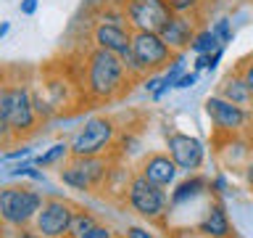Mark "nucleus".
Wrapping results in <instances>:
<instances>
[{
    "mask_svg": "<svg viewBox=\"0 0 253 238\" xmlns=\"http://www.w3.org/2000/svg\"><path fill=\"white\" fill-rule=\"evenodd\" d=\"M134 85L132 74L124 69L119 53L103 48H87L82 59V90L84 98L95 103H114Z\"/></svg>",
    "mask_w": 253,
    "mask_h": 238,
    "instance_id": "f257e3e1",
    "label": "nucleus"
},
{
    "mask_svg": "<svg viewBox=\"0 0 253 238\" xmlns=\"http://www.w3.org/2000/svg\"><path fill=\"white\" fill-rule=\"evenodd\" d=\"M122 127L111 114H95L84 119L82 127L71 135V156H108L116 151Z\"/></svg>",
    "mask_w": 253,
    "mask_h": 238,
    "instance_id": "f03ea898",
    "label": "nucleus"
},
{
    "mask_svg": "<svg viewBox=\"0 0 253 238\" xmlns=\"http://www.w3.org/2000/svg\"><path fill=\"white\" fill-rule=\"evenodd\" d=\"M42 190L24 185V182H8L0 185V225L19 230L35 225L37 212L42 209Z\"/></svg>",
    "mask_w": 253,
    "mask_h": 238,
    "instance_id": "7ed1b4c3",
    "label": "nucleus"
},
{
    "mask_svg": "<svg viewBox=\"0 0 253 238\" xmlns=\"http://www.w3.org/2000/svg\"><path fill=\"white\" fill-rule=\"evenodd\" d=\"M124 204L132 214H137L145 222H161L169 214V193H166V188L150 182L140 172L132 175L129 185L124 190Z\"/></svg>",
    "mask_w": 253,
    "mask_h": 238,
    "instance_id": "20e7f679",
    "label": "nucleus"
},
{
    "mask_svg": "<svg viewBox=\"0 0 253 238\" xmlns=\"http://www.w3.org/2000/svg\"><path fill=\"white\" fill-rule=\"evenodd\" d=\"M8 124L16 140H24L37 132L40 127V114L35 109V95L32 85L21 77L8 74Z\"/></svg>",
    "mask_w": 253,
    "mask_h": 238,
    "instance_id": "39448f33",
    "label": "nucleus"
},
{
    "mask_svg": "<svg viewBox=\"0 0 253 238\" xmlns=\"http://www.w3.org/2000/svg\"><path fill=\"white\" fill-rule=\"evenodd\" d=\"M203 109H206V117L211 119V124L216 127V132L227 135V138L229 135H243L248 130L251 119H253V109L237 106V103L221 98L219 93L209 95L203 103Z\"/></svg>",
    "mask_w": 253,
    "mask_h": 238,
    "instance_id": "423d86ee",
    "label": "nucleus"
},
{
    "mask_svg": "<svg viewBox=\"0 0 253 238\" xmlns=\"http://www.w3.org/2000/svg\"><path fill=\"white\" fill-rule=\"evenodd\" d=\"M132 53L137 59L142 74H161V71L171 63L177 53L164 43L158 32H132Z\"/></svg>",
    "mask_w": 253,
    "mask_h": 238,
    "instance_id": "0eeeda50",
    "label": "nucleus"
},
{
    "mask_svg": "<svg viewBox=\"0 0 253 238\" xmlns=\"http://www.w3.org/2000/svg\"><path fill=\"white\" fill-rule=\"evenodd\" d=\"M74 214H77V204H71L69 198L63 196H45L42 201V209L37 212L35 217V228L42 238H55V236H66L71 233V222H74Z\"/></svg>",
    "mask_w": 253,
    "mask_h": 238,
    "instance_id": "6e6552de",
    "label": "nucleus"
},
{
    "mask_svg": "<svg viewBox=\"0 0 253 238\" xmlns=\"http://www.w3.org/2000/svg\"><path fill=\"white\" fill-rule=\"evenodd\" d=\"M166 154L174 159L182 175H195L206 164V143L190 132L169 130L166 132Z\"/></svg>",
    "mask_w": 253,
    "mask_h": 238,
    "instance_id": "1a4fd4ad",
    "label": "nucleus"
},
{
    "mask_svg": "<svg viewBox=\"0 0 253 238\" xmlns=\"http://www.w3.org/2000/svg\"><path fill=\"white\" fill-rule=\"evenodd\" d=\"M124 13L132 32H161L174 16L169 0H126Z\"/></svg>",
    "mask_w": 253,
    "mask_h": 238,
    "instance_id": "9d476101",
    "label": "nucleus"
},
{
    "mask_svg": "<svg viewBox=\"0 0 253 238\" xmlns=\"http://www.w3.org/2000/svg\"><path fill=\"white\" fill-rule=\"evenodd\" d=\"M140 175H145L150 182H156V185L161 188H174V182L179 180V167L174 164V159L166 154V151H150V154L142 156V162L137 167Z\"/></svg>",
    "mask_w": 253,
    "mask_h": 238,
    "instance_id": "9b49d317",
    "label": "nucleus"
},
{
    "mask_svg": "<svg viewBox=\"0 0 253 238\" xmlns=\"http://www.w3.org/2000/svg\"><path fill=\"white\" fill-rule=\"evenodd\" d=\"M203 24L193 19V16H182V13H174L169 21L164 24V29L158 35L164 37V43L171 48L174 53H187L190 45H193V37L195 32L201 29Z\"/></svg>",
    "mask_w": 253,
    "mask_h": 238,
    "instance_id": "f8f14e48",
    "label": "nucleus"
},
{
    "mask_svg": "<svg viewBox=\"0 0 253 238\" xmlns=\"http://www.w3.org/2000/svg\"><path fill=\"white\" fill-rule=\"evenodd\" d=\"M90 43L95 48H103V51H111V53H124L126 48H132V29L129 27H116V24L92 21Z\"/></svg>",
    "mask_w": 253,
    "mask_h": 238,
    "instance_id": "ddd939ff",
    "label": "nucleus"
},
{
    "mask_svg": "<svg viewBox=\"0 0 253 238\" xmlns=\"http://www.w3.org/2000/svg\"><path fill=\"white\" fill-rule=\"evenodd\" d=\"M209 185H211V180L206 178V175H201V172L185 175L182 180L174 182V188H171V193H169V212L198 201L201 196L209 193Z\"/></svg>",
    "mask_w": 253,
    "mask_h": 238,
    "instance_id": "4468645a",
    "label": "nucleus"
},
{
    "mask_svg": "<svg viewBox=\"0 0 253 238\" xmlns=\"http://www.w3.org/2000/svg\"><path fill=\"white\" fill-rule=\"evenodd\" d=\"M198 233L206 238H229L232 236V222H229L227 206L221 198H211V204L206 206L203 220L198 222Z\"/></svg>",
    "mask_w": 253,
    "mask_h": 238,
    "instance_id": "2eb2a0df",
    "label": "nucleus"
},
{
    "mask_svg": "<svg viewBox=\"0 0 253 238\" xmlns=\"http://www.w3.org/2000/svg\"><path fill=\"white\" fill-rule=\"evenodd\" d=\"M216 93L221 95V98H227V101L237 103V106H243V109H253V93H251L248 82H245L243 74H240L235 66L229 69L224 77H221Z\"/></svg>",
    "mask_w": 253,
    "mask_h": 238,
    "instance_id": "dca6fc26",
    "label": "nucleus"
},
{
    "mask_svg": "<svg viewBox=\"0 0 253 238\" xmlns=\"http://www.w3.org/2000/svg\"><path fill=\"white\" fill-rule=\"evenodd\" d=\"M69 159H71L69 140H58V143H53L50 148H45L40 156H32V162H35L40 170H50V167H63Z\"/></svg>",
    "mask_w": 253,
    "mask_h": 238,
    "instance_id": "f3484780",
    "label": "nucleus"
},
{
    "mask_svg": "<svg viewBox=\"0 0 253 238\" xmlns=\"http://www.w3.org/2000/svg\"><path fill=\"white\" fill-rule=\"evenodd\" d=\"M58 180H61L69 190H77V193H95L92 182L84 178V172L79 170V167L71 162V159L58 170Z\"/></svg>",
    "mask_w": 253,
    "mask_h": 238,
    "instance_id": "a211bd4d",
    "label": "nucleus"
},
{
    "mask_svg": "<svg viewBox=\"0 0 253 238\" xmlns=\"http://www.w3.org/2000/svg\"><path fill=\"white\" fill-rule=\"evenodd\" d=\"M16 143L11 124H8V71L0 69V146Z\"/></svg>",
    "mask_w": 253,
    "mask_h": 238,
    "instance_id": "6ab92c4d",
    "label": "nucleus"
},
{
    "mask_svg": "<svg viewBox=\"0 0 253 238\" xmlns=\"http://www.w3.org/2000/svg\"><path fill=\"white\" fill-rule=\"evenodd\" d=\"M216 48H221L219 37L213 35L211 24H203V27L195 32V37H193V45H190V51H193V56H203V53H213Z\"/></svg>",
    "mask_w": 253,
    "mask_h": 238,
    "instance_id": "aec40b11",
    "label": "nucleus"
},
{
    "mask_svg": "<svg viewBox=\"0 0 253 238\" xmlns=\"http://www.w3.org/2000/svg\"><path fill=\"white\" fill-rule=\"evenodd\" d=\"M8 180H35V182H45V170H40V167L32 162V159H24V162L13 164L11 170L5 172Z\"/></svg>",
    "mask_w": 253,
    "mask_h": 238,
    "instance_id": "412c9836",
    "label": "nucleus"
},
{
    "mask_svg": "<svg viewBox=\"0 0 253 238\" xmlns=\"http://www.w3.org/2000/svg\"><path fill=\"white\" fill-rule=\"evenodd\" d=\"M98 214L90 212V209H84V206H77V214H74V222H71V236L79 238V236H84L90 228L98 225Z\"/></svg>",
    "mask_w": 253,
    "mask_h": 238,
    "instance_id": "4be33fe9",
    "label": "nucleus"
},
{
    "mask_svg": "<svg viewBox=\"0 0 253 238\" xmlns=\"http://www.w3.org/2000/svg\"><path fill=\"white\" fill-rule=\"evenodd\" d=\"M185 59H187V53H177V56L171 59L169 66H166V69L161 71V74H164V85H169L171 90H174V85L179 82V77L187 71V66H185Z\"/></svg>",
    "mask_w": 253,
    "mask_h": 238,
    "instance_id": "5701e85b",
    "label": "nucleus"
},
{
    "mask_svg": "<svg viewBox=\"0 0 253 238\" xmlns=\"http://www.w3.org/2000/svg\"><path fill=\"white\" fill-rule=\"evenodd\" d=\"M95 21L116 24V27H129V21H126V13H124V8H122V5H106L98 16H95Z\"/></svg>",
    "mask_w": 253,
    "mask_h": 238,
    "instance_id": "b1692460",
    "label": "nucleus"
},
{
    "mask_svg": "<svg viewBox=\"0 0 253 238\" xmlns=\"http://www.w3.org/2000/svg\"><path fill=\"white\" fill-rule=\"evenodd\" d=\"M211 29H213V35L219 37V43L224 48L235 40V29H232V19H229V16H219V19L211 24Z\"/></svg>",
    "mask_w": 253,
    "mask_h": 238,
    "instance_id": "393cba45",
    "label": "nucleus"
},
{
    "mask_svg": "<svg viewBox=\"0 0 253 238\" xmlns=\"http://www.w3.org/2000/svg\"><path fill=\"white\" fill-rule=\"evenodd\" d=\"M209 193H211V198H221V201L232 193V182H229V178L224 172H219V175H213V178H211Z\"/></svg>",
    "mask_w": 253,
    "mask_h": 238,
    "instance_id": "a878e982",
    "label": "nucleus"
},
{
    "mask_svg": "<svg viewBox=\"0 0 253 238\" xmlns=\"http://www.w3.org/2000/svg\"><path fill=\"white\" fill-rule=\"evenodd\" d=\"M235 69H237V71H240V74H243V79H245V82H248L251 93H253V53L237 61V63H235Z\"/></svg>",
    "mask_w": 253,
    "mask_h": 238,
    "instance_id": "bb28decb",
    "label": "nucleus"
},
{
    "mask_svg": "<svg viewBox=\"0 0 253 238\" xmlns=\"http://www.w3.org/2000/svg\"><path fill=\"white\" fill-rule=\"evenodd\" d=\"M124 238H158V236L153 233V228H148V225H126Z\"/></svg>",
    "mask_w": 253,
    "mask_h": 238,
    "instance_id": "cd10ccee",
    "label": "nucleus"
},
{
    "mask_svg": "<svg viewBox=\"0 0 253 238\" xmlns=\"http://www.w3.org/2000/svg\"><path fill=\"white\" fill-rule=\"evenodd\" d=\"M32 156H35V151L29 146H16L13 151L3 154V162H24V159H32Z\"/></svg>",
    "mask_w": 253,
    "mask_h": 238,
    "instance_id": "c85d7f7f",
    "label": "nucleus"
},
{
    "mask_svg": "<svg viewBox=\"0 0 253 238\" xmlns=\"http://www.w3.org/2000/svg\"><path fill=\"white\" fill-rule=\"evenodd\" d=\"M198 79H201V71H185V74L179 77V82L174 85V90H190V87H195L198 85Z\"/></svg>",
    "mask_w": 253,
    "mask_h": 238,
    "instance_id": "c756f323",
    "label": "nucleus"
},
{
    "mask_svg": "<svg viewBox=\"0 0 253 238\" xmlns=\"http://www.w3.org/2000/svg\"><path fill=\"white\" fill-rule=\"evenodd\" d=\"M114 236V230H111V225H106V222H98L95 228H90L84 236H79V238H111Z\"/></svg>",
    "mask_w": 253,
    "mask_h": 238,
    "instance_id": "7c9ffc66",
    "label": "nucleus"
},
{
    "mask_svg": "<svg viewBox=\"0 0 253 238\" xmlns=\"http://www.w3.org/2000/svg\"><path fill=\"white\" fill-rule=\"evenodd\" d=\"M140 82H142V90L153 95V93L158 90V87H161V82H164V74H148V77H142Z\"/></svg>",
    "mask_w": 253,
    "mask_h": 238,
    "instance_id": "2f4dec72",
    "label": "nucleus"
},
{
    "mask_svg": "<svg viewBox=\"0 0 253 238\" xmlns=\"http://www.w3.org/2000/svg\"><path fill=\"white\" fill-rule=\"evenodd\" d=\"M40 8V0H21L19 3V13L21 16H35Z\"/></svg>",
    "mask_w": 253,
    "mask_h": 238,
    "instance_id": "473e14b6",
    "label": "nucleus"
},
{
    "mask_svg": "<svg viewBox=\"0 0 253 238\" xmlns=\"http://www.w3.org/2000/svg\"><path fill=\"white\" fill-rule=\"evenodd\" d=\"M243 180H245V185L253 190V154L248 156V162L243 164Z\"/></svg>",
    "mask_w": 253,
    "mask_h": 238,
    "instance_id": "72a5a7b5",
    "label": "nucleus"
},
{
    "mask_svg": "<svg viewBox=\"0 0 253 238\" xmlns=\"http://www.w3.org/2000/svg\"><path fill=\"white\" fill-rule=\"evenodd\" d=\"M8 238H42V236H40L35 228H19V230H13V233H8Z\"/></svg>",
    "mask_w": 253,
    "mask_h": 238,
    "instance_id": "f704fd0d",
    "label": "nucleus"
},
{
    "mask_svg": "<svg viewBox=\"0 0 253 238\" xmlns=\"http://www.w3.org/2000/svg\"><path fill=\"white\" fill-rule=\"evenodd\" d=\"M221 59H224V45L216 48L213 53H209V74H211V71L219 66V61H221Z\"/></svg>",
    "mask_w": 253,
    "mask_h": 238,
    "instance_id": "c9c22d12",
    "label": "nucleus"
},
{
    "mask_svg": "<svg viewBox=\"0 0 253 238\" xmlns=\"http://www.w3.org/2000/svg\"><path fill=\"white\" fill-rule=\"evenodd\" d=\"M193 69L195 71H209V53L195 56V59H193Z\"/></svg>",
    "mask_w": 253,
    "mask_h": 238,
    "instance_id": "e433bc0d",
    "label": "nucleus"
},
{
    "mask_svg": "<svg viewBox=\"0 0 253 238\" xmlns=\"http://www.w3.org/2000/svg\"><path fill=\"white\" fill-rule=\"evenodd\" d=\"M169 90H171V87L161 82V87H158V90H156L153 95H150V101H153V103H158V101H161V98H164V95H169Z\"/></svg>",
    "mask_w": 253,
    "mask_h": 238,
    "instance_id": "4c0bfd02",
    "label": "nucleus"
},
{
    "mask_svg": "<svg viewBox=\"0 0 253 238\" xmlns=\"http://www.w3.org/2000/svg\"><path fill=\"white\" fill-rule=\"evenodd\" d=\"M8 32H11V21H0V40H5Z\"/></svg>",
    "mask_w": 253,
    "mask_h": 238,
    "instance_id": "58836bf2",
    "label": "nucleus"
},
{
    "mask_svg": "<svg viewBox=\"0 0 253 238\" xmlns=\"http://www.w3.org/2000/svg\"><path fill=\"white\" fill-rule=\"evenodd\" d=\"M108 5H122V8H124L126 0H108Z\"/></svg>",
    "mask_w": 253,
    "mask_h": 238,
    "instance_id": "ea45409f",
    "label": "nucleus"
},
{
    "mask_svg": "<svg viewBox=\"0 0 253 238\" xmlns=\"http://www.w3.org/2000/svg\"><path fill=\"white\" fill-rule=\"evenodd\" d=\"M55 238H74V236H71V233H66V236H55Z\"/></svg>",
    "mask_w": 253,
    "mask_h": 238,
    "instance_id": "a19ab883",
    "label": "nucleus"
},
{
    "mask_svg": "<svg viewBox=\"0 0 253 238\" xmlns=\"http://www.w3.org/2000/svg\"><path fill=\"white\" fill-rule=\"evenodd\" d=\"M111 238H124V233H114V236H111Z\"/></svg>",
    "mask_w": 253,
    "mask_h": 238,
    "instance_id": "79ce46f5",
    "label": "nucleus"
},
{
    "mask_svg": "<svg viewBox=\"0 0 253 238\" xmlns=\"http://www.w3.org/2000/svg\"><path fill=\"white\" fill-rule=\"evenodd\" d=\"M229 3H245V0H229Z\"/></svg>",
    "mask_w": 253,
    "mask_h": 238,
    "instance_id": "37998d69",
    "label": "nucleus"
},
{
    "mask_svg": "<svg viewBox=\"0 0 253 238\" xmlns=\"http://www.w3.org/2000/svg\"><path fill=\"white\" fill-rule=\"evenodd\" d=\"M0 164H3V154H0Z\"/></svg>",
    "mask_w": 253,
    "mask_h": 238,
    "instance_id": "c03bdc74",
    "label": "nucleus"
}]
</instances>
